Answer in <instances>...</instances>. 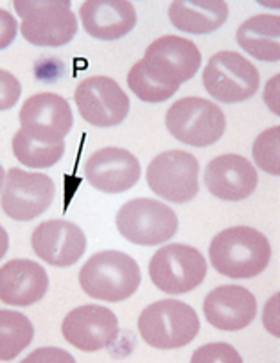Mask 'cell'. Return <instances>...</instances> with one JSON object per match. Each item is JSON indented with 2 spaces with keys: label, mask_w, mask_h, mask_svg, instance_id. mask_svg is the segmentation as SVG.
<instances>
[{
  "label": "cell",
  "mask_w": 280,
  "mask_h": 363,
  "mask_svg": "<svg viewBox=\"0 0 280 363\" xmlns=\"http://www.w3.org/2000/svg\"><path fill=\"white\" fill-rule=\"evenodd\" d=\"M144 72L165 86L180 89L201 67V52L194 42L180 36H162L146 49L140 60Z\"/></svg>",
  "instance_id": "9c48e42d"
},
{
  "label": "cell",
  "mask_w": 280,
  "mask_h": 363,
  "mask_svg": "<svg viewBox=\"0 0 280 363\" xmlns=\"http://www.w3.org/2000/svg\"><path fill=\"white\" fill-rule=\"evenodd\" d=\"M16 31H18V23L15 16L6 9H0V50L8 49L15 42Z\"/></svg>",
  "instance_id": "f1b7e54d"
},
{
  "label": "cell",
  "mask_w": 280,
  "mask_h": 363,
  "mask_svg": "<svg viewBox=\"0 0 280 363\" xmlns=\"http://www.w3.org/2000/svg\"><path fill=\"white\" fill-rule=\"evenodd\" d=\"M13 153L27 167L35 169H45L52 167L62 160L65 153V140L60 143H40V140L31 139L29 135L18 130L13 137Z\"/></svg>",
  "instance_id": "cb8c5ba5"
},
{
  "label": "cell",
  "mask_w": 280,
  "mask_h": 363,
  "mask_svg": "<svg viewBox=\"0 0 280 363\" xmlns=\"http://www.w3.org/2000/svg\"><path fill=\"white\" fill-rule=\"evenodd\" d=\"M121 236L140 247H157L173 240L178 216L171 207L151 198H137L121 207L116 218Z\"/></svg>",
  "instance_id": "8992f818"
},
{
  "label": "cell",
  "mask_w": 280,
  "mask_h": 363,
  "mask_svg": "<svg viewBox=\"0 0 280 363\" xmlns=\"http://www.w3.org/2000/svg\"><path fill=\"white\" fill-rule=\"evenodd\" d=\"M142 340L155 349H180L191 344L200 331L194 309L177 298L153 302L138 317Z\"/></svg>",
  "instance_id": "3957f363"
},
{
  "label": "cell",
  "mask_w": 280,
  "mask_h": 363,
  "mask_svg": "<svg viewBox=\"0 0 280 363\" xmlns=\"http://www.w3.org/2000/svg\"><path fill=\"white\" fill-rule=\"evenodd\" d=\"M74 101L81 117L97 128H113L130 113V97L119 83L106 76H94L77 85Z\"/></svg>",
  "instance_id": "7c38bea8"
},
{
  "label": "cell",
  "mask_w": 280,
  "mask_h": 363,
  "mask_svg": "<svg viewBox=\"0 0 280 363\" xmlns=\"http://www.w3.org/2000/svg\"><path fill=\"white\" fill-rule=\"evenodd\" d=\"M22 96V85L8 70L0 69V112L11 110Z\"/></svg>",
  "instance_id": "83f0119b"
},
{
  "label": "cell",
  "mask_w": 280,
  "mask_h": 363,
  "mask_svg": "<svg viewBox=\"0 0 280 363\" xmlns=\"http://www.w3.org/2000/svg\"><path fill=\"white\" fill-rule=\"evenodd\" d=\"M192 362H234L241 363V356L228 344H211L200 347L192 356Z\"/></svg>",
  "instance_id": "4316f807"
},
{
  "label": "cell",
  "mask_w": 280,
  "mask_h": 363,
  "mask_svg": "<svg viewBox=\"0 0 280 363\" xmlns=\"http://www.w3.org/2000/svg\"><path fill=\"white\" fill-rule=\"evenodd\" d=\"M4 180H6V174H4V167L0 166V189L4 186Z\"/></svg>",
  "instance_id": "4dcf8cb0"
},
{
  "label": "cell",
  "mask_w": 280,
  "mask_h": 363,
  "mask_svg": "<svg viewBox=\"0 0 280 363\" xmlns=\"http://www.w3.org/2000/svg\"><path fill=\"white\" fill-rule=\"evenodd\" d=\"M140 162L123 147H103L86 160L85 177L90 186L106 194L126 193L140 180Z\"/></svg>",
  "instance_id": "2e32d148"
},
{
  "label": "cell",
  "mask_w": 280,
  "mask_h": 363,
  "mask_svg": "<svg viewBox=\"0 0 280 363\" xmlns=\"http://www.w3.org/2000/svg\"><path fill=\"white\" fill-rule=\"evenodd\" d=\"M279 143H280V128H269L255 139L254 143V159L262 171L269 174H280L279 162Z\"/></svg>",
  "instance_id": "484cf974"
},
{
  "label": "cell",
  "mask_w": 280,
  "mask_h": 363,
  "mask_svg": "<svg viewBox=\"0 0 280 363\" xmlns=\"http://www.w3.org/2000/svg\"><path fill=\"white\" fill-rule=\"evenodd\" d=\"M31 247L47 264L58 268L72 267L86 250L85 232L67 220H50L33 230Z\"/></svg>",
  "instance_id": "9a60e30c"
},
{
  "label": "cell",
  "mask_w": 280,
  "mask_h": 363,
  "mask_svg": "<svg viewBox=\"0 0 280 363\" xmlns=\"http://www.w3.org/2000/svg\"><path fill=\"white\" fill-rule=\"evenodd\" d=\"M54 194L56 187L50 177L13 167L6 174L0 205L11 220L31 221L49 209Z\"/></svg>",
  "instance_id": "8fae6325"
},
{
  "label": "cell",
  "mask_w": 280,
  "mask_h": 363,
  "mask_svg": "<svg viewBox=\"0 0 280 363\" xmlns=\"http://www.w3.org/2000/svg\"><path fill=\"white\" fill-rule=\"evenodd\" d=\"M207 275V261L189 245H167L150 261V277L167 295H184L198 288Z\"/></svg>",
  "instance_id": "ba28073f"
},
{
  "label": "cell",
  "mask_w": 280,
  "mask_h": 363,
  "mask_svg": "<svg viewBox=\"0 0 280 363\" xmlns=\"http://www.w3.org/2000/svg\"><path fill=\"white\" fill-rule=\"evenodd\" d=\"M171 23L187 35H211L228 18L223 0H177L169 6Z\"/></svg>",
  "instance_id": "44dd1931"
},
{
  "label": "cell",
  "mask_w": 280,
  "mask_h": 363,
  "mask_svg": "<svg viewBox=\"0 0 280 363\" xmlns=\"http://www.w3.org/2000/svg\"><path fill=\"white\" fill-rule=\"evenodd\" d=\"M81 23L92 38L113 42L133 31L137 13L126 0H89L79 9Z\"/></svg>",
  "instance_id": "ffe728a7"
},
{
  "label": "cell",
  "mask_w": 280,
  "mask_h": 363,
  "mask_svg": "<svg viewBox=\"0 0 280 363\" xmlns=\"http://www.w3.org/2000/svg\"><path fill=\"white\" fill-rule=\"evenodd\" d=\"M208 255L215 272L225 277L252 279L268 268L271 247L257 228L239 225L215 234Z\"/></svg>",
  "instance_id": "6da1fadb"
},
{
  "label": "cell",
  "mask_w": 280,
  "mask_h": 363,
  "mask_svg": "<svg viewBox=\"0 0 280 363\" xmlns=\"http://www.w3.org/2000/svg\"><path fill=\"white\" fill-rule=\"evenodd\" d=\"M8 248H9V236L8 232H6V228L0 225V259L4 257L6 254H8Z\"/></svg>",
  "instance_id": "f546056e"
},
{
  "label": "cell",
  "mask_w": 280,
  "mask_h": 363,
  "mask_svg": "<svg viewBox=\"0 0 280 363\" xmlns=\"http://www.w3.org/2000/svg\"><path fill=\"white\" fill-rule=\"evenodd\" d=\"M239 47L259 62L280 60V18L276 15H257L242 22L237 29Z\"/></svg>",
  "instance_id": "7402d4cb"
},
{
  "label": "cell",
  "mask_w": 280,
  "mask_h": 363,
  "mask_svg": "<svg viewBox=\"0 0 280 363\" xmlns=\"http://www.w3.org/2000/svg\"><path fill=\"white\" fill-rule=\"evenodd\" d=\"M49 290V275L42 264L29 259H13L0 268V301L27 308L42 301Z\"/></svg>",
  "instance_id": "d6986e66"
},
{
  "label": "cell",
  "mask_w": 280,
  "mask_h": 363,
  "mask_svg": "<svg viewBox=\"0 0 280 363\" xmlns=\"http://www.w3.org/2000/svg\"><path fill=\"white\" fill-rule=\"evenodd\" d=\"M165 126L173 139L192 147L218 143L227 128V117L215 103L201 97H184L165 113Z\"/></svg>",
  "instance_id": "5b68a950"
},
{
  "label": "cell",
  "mask_w": 280,
  "mask_h": 363,
  "mask_svg": "<svg viewBox=\"0 0 280 363\" xmlns=\"http://www.w3.org/2000/svg\"><path fill=\"white\" fill-rule=\"evenodd\" d=\"M140 281L142 275L137 261L117 250L94 254L79 272L81 290L104 302L126 301L138 290Z\"/></svg>",
  "instance_id": "7a4b0ae2"
},
{
  "label": "cell",
  "mask_w": 280,
  "mask_h": 363,
  "mask_svg": "<svg viewBox=\"0 0 280 363\" xmlns=\"http://www.w3.org/2000/svg\"><path fill=\"white\" fill-rule=\"evenodd\" d=\"M69 101L58 94H35L20 110V130L40 143H60L72 130Z\"/></svg>",
  "instance_id": "4fadbf2b"
},
{
  "label": "cell",
  "mask_w": 280,
  "mask_h": 363,
  "mask_svg": "<svg viewBox=\"0 0 280 363\" xmlns=\"http://www.w3.org/2000/svg\"><path fill=\"white\" fill-rule=\"evenodd\" d=\"M63 338L85 352L110 347L119 335V320L111 309L97 304L72 309L62 324Z\"/></svg>",
  "instance_id": "5bb4252c"
},
{
  "label": "cell",
  "mask_w": 280,
  "mask_h": 363,
  "mask_svg": "<svg viewBox=\"0 0 280 363\" xmlns=\"http://www.w3.org/2000/svg\"><path fill=\"white\" fill-rule=\"evenodd\" d=\"M200 164L187 151H165L147 166L146 180L157 196L173 203H187L200 191Z\"/></svg>",
  "instance_id": "30bf717a"
},
{
  "label": "cell",
  "mask_w": 280,
  "mask_h": 363,
  "mask_svg": "<svg viewBox=\"0 0 280 363\" xmlns=\"http://www.w3.org/2000/svg\"><path fill=\"white\" fill-rule=\"evenodd\" d=\"M261 85L257 67L232 50L215 52L203 70V86L219 103H242L257 94Z\"/></svg>",
  "instance_id": "52a82bcc"
},
{
  "label": "cell",
  "mask_w": 280,
  "mask_h": 363,
  "mask_svg": "<svg viewBox=\"0 0 280 363\" xmlns=\"http://www.w3.org/2000/svg\"><path fill=\"white\" fill-rule=\"evenodd\" d=\"M203 182L212 196L227 201H241L252 196L259 184L257 169L241 155L215 157L205 167Z\"/></svg>",
  "instance_id": "e0dca14e"
},
{
  "label": "cell",
  "mask_w": 280,
  "mask_h": 363,
  "mask_svg": "<svg viewBox=\"0 0 280 363\" xmlns=\"http://www.w3.org/2000/svg\"><path fill=\"white\" fill-rule=\"evenodd\" d=\"M15 9L22 18V36L33 45L62 47L77 35L69 0H15Z\"/></svg>",
  "instance_id": "277c9868"
},
{
  "label": "cell",
  "mask_w": 280,
  "mask_h": 363,
  "mask_svg": "<svg viewBox=\"0 0 280 363\" xmlns=\"http://www.w3.org/2000/svg\"><path fill=\"white\" fill-rule=\"evenodd\" d=\"M128 86L144 103H164L178 92V89L174 86H165L147 76L140 62L131 67L130 74H128Z\"/></svg>",
  "instance_id": "d4e9b609"
},
{
  "label": "cell",
  "mask_w": 280,
  "mask_h": 363,
  "mask_svg": "<svg viewBox=\"0 0 280 363\" xmlns=\"http://www.w3.org/2000/svg\"><path fill=\"white\" fill-rule=\"evenodd\" d=\"M35 328L26 315L0 309V362H11L29 347Z\"/></svg>",
  "instance_id": "603a6c76"
},
{
  "label": "cell",
  "mask_w": 280,
  "mask_h": 363,
  "mask_svg": "<svg viewBox=\"0 0 280 363\" xmlns=\"http://www.w3.org/2000/svg\"><path fill=\"white\" fill-rule=\"evenodd\" d=\"M205 318L221 331H239L248 328L257 317V301L242 286L227 284L212 290L203 302Z\"/></svg>",
  "instance_id": "ac0fdd59"
}]
</instances>
